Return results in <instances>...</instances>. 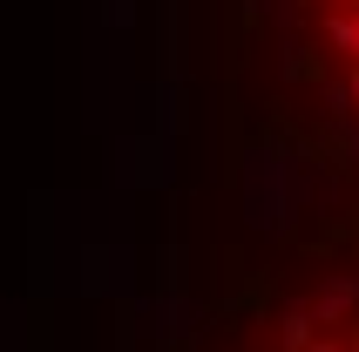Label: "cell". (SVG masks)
<instances>
[{
	"mask_svg": "<svg viewBox=\"0 0 359 352\" xmlns=\"http://www.w3.org/2000/svg\"><path fill=\"white\" fill-rule=\"evenodd\" d=\"M231 55L285 156L359 183V0H231Z\"/></svg>",
	"mask_w": 359,
	"mask_h": 352,
	"instance_id": "6da1fadb",
	"label": "cell"
},
{
	"mask_svg": "<svg viewBox=\"0 0 359 352\" xmlns=\"http://www.w3.org/2000/svg\"><path fill=\"white\" fill-rule=\"evenodd\" d=\"M183 352H359V257L312 251V264L264 278L224 318L190 325Z\"/></svg>",
	"mask_w": 359,
	"mask_h": 352,
	"instance_id": "7a4b0ae2",
	"label": "cell"
}]
</instances>
